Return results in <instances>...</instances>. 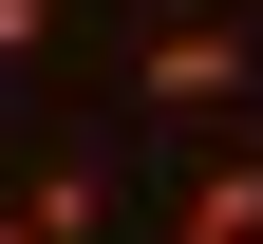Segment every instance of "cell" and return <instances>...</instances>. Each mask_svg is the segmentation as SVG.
I'll return each mask as SVG.
<instances>
[{"instance_id":"1","label":"cell","mask_w":263,"mask_h":244,"mask_svg":"<svg viewBox=\"0 0 263 244\" xmlns=\"http://www.w3.org/2000/svg\"><path fill=\"white\" fill-rule=\"evenodd\" d=\"M132 76H151V113H226V94H245V19H151Z\"/></svg>"},{"instance_id":"2","label":"cell","mask_w":263,"mask_h":244,"mask_svg":"<svg viewBox=\"0 0 263 244\" xmlns=\"http://www.w3.org/2000/svg\"><path fill=\"white\" fill-rule=\"evenodd\" d=\"M188 226H226V244H263V151H207V169H188Z\"/></svg>"},{"instance_id":"3","label":"cell","mask_w":263,"mask_h":244,"mask_svg":"<svg viewBox=\"0 0 263 244\" xmlns=\"http://www.w3.org/2000/svg\"><path fill=\"white\" fill-rule=\"evenodd\" d=\"M38 38H57V0H0V57H38Z\"/></svg>"},{"instance_id":"4","label":"cell","mask_w":263,"mask_h":244,"mask_svg":"<svg viewBox=\"0 0 263 244\" xmlns=\"http://www.w3.org/2000/svg\"><path fill=\"white\" fill-rule=\"evenodd\" d=\"M0 244H38V226H19V207H0Z\"/></svg>"},{"instance_id":"5","label":"cell","mask_w":263,"mask_h":244,"mask_svg":"<svg viewBox=\"0 0 263 244\" xmlns=\"http://www.w3.org/2000/svg\"><path fill=\"white\" fill-rule=\"evenodd\" d=\"M170 244H226V226H170Z\"/></svg>"}]
</instances>
